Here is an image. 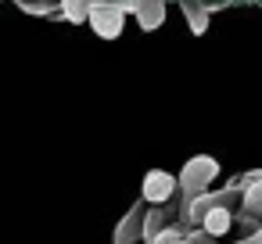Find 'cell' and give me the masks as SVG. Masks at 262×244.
Here are the masks:
<instances>
[{
	"instance_id": "cell-13",
	"label": "cell",
	"mask_w": 262,
	"mask_h": 244,
	"mask_svg": "<svg viewBox=\"0 0 262 244\" xmlns=\"http://www.w3.org/2000/svg\"><path fill=\"white\" fill-rule=\"evenodd\" d=\"M258 180H262V169H251V172H241V176H233L226 187H233L237 194H244V190H248L251 183H258Z\"/></svg>"
},
{
	"instance_id": "cell-6",
	"label": "cell",
	"mask_w": 262,
	"mask_h": 244,
	"mask_svg": "<svg viewBox=\"0 0 262 244\" xmlns=\"http://www.w3.org/2000/svg\"><path fill=\"white\" fill-rule=\"evenodd\" d=\"M144 208H147V201H137V205L126 208V215H122L119 226H115L112 244H137V240H140V233H144Z\"/></svg>"
},
{
	"instance_id": "cell-14",
	"label": "cell",
	"mask_w": 262,
	"mask_h": 244,
	"mask_svg": "<svg viewBox=\"0 0 262 244\" xmlns=\"http://www.w3.org/2000/svg\"><path fill=\"white\" fill-rule=\"evenodd\" d=\"M187 244H215V237H208L201 226H194V230H187V237H183Z\"/></svg>"
},
{
	"instance_id": "cell-9",
	"label": "cell",
	"mask_w": 262,
	"mask_h": 244,
	"mask_svg": "<svg viewBox=\"0 0 262 244\" xmlns=\"http://www.w3.org/2000/svg\"><path fill=\"white\" fill-rule=\"evenodd\" d=\"M183 18H187L190 33H194V36H201V33L208 29V22H212V8L198 4V0H183Z\"/></svg>"
},
{
	"instance_id": "cell-7",
	"label": "cell",
	"mask_w": 262,
	"mask_h": 244,
	"mask_svg": "<svg viewBox=\"0 0 262 244\" xmlns=\"http://www.w3.org/2000/svg\"><path fill=\"white\" fill-rule=\"evenodd\" d=\"M176 212H180V205H169V201H165V205H155V208L147 205V208H144V233H140V240L147 244L155 233H162L165 226H172V215H176Z\"/></svg>"
},
{
	"instance_id": "cell-1",
	"label": "cell",
	"mask_w": 262,
	"mask_h": 244,
	"mask_svg": "<svg viewBox=\"0 0 262 244\" xmlns=\"http://www.w3.org/2000/svg\"><path fill=\"white\" fill-rule=\"evenodd\" d=\"M219 176V162L212 158V154H194L190 162H183V169H180V176H176V190H180V208L190 201V197H198V194H205V190H212V180Z\"/></svg>"
},
{
	"instance_id": "cell-15",
	"label": "cell",
	"mask_w": 262,
	"mask_h": 244,
	"mask_svg": "<svg viewBox=\"0 0 262 244\" xmlns=\"http://www.w3.org/2000/svg\"><path fill=\"white\" fill-rule=\"evenodd\" d=\"M233 244H262V226L258 230H251V233H244L241 240H233Z\"/></svg>"
},
{
	"instance_id": "cell-8",
	"label": "cell",
	"mask_w": 262,
	"mask_h": 244,
	"mask_svg": "<svg viewBox=\"0 0 262 244\" xmlns=\"http://www.w3.org/2000/svg\"><path fill=\"white\" fill-rule=\"evenodd\" d=\"M230 226H233V212L230 208H208L205 212V219H201V230L208 233V237H223V233H230Z\"/></svg>"
},
{
	"instance_id": "cell-2",
	"label": "cell",
	"mask_w": 262,
	"mask_h": 244,
	"mask_svg": "<svg viewBox=\"0 0 262 244\" xmlns=\"http://www.w3.org/2000/svg\"><path fill=\"white\" fill-rule=\"evenodd\" d=\"M86 22L101 40H119L126 26V8L122 0H90L86 4Z\"/></svg>"
},
{
	"instance_id": "cell-12",
	"label": "cell",
	"mask_w": 262,
	"mask_h": 244,
	"mask_svg": "<svg viewBox=\"0 0 262 244\" xmlns=\"http://www.w3.org/2000/svg\"><path fill=\"white\" fill-rule=\"evenodd\" d=\"M183 237H187V230H180V226H165V230L155 233L147 244H183Z\"/></svg>"
},
{
	"instance_id": "cell-10",
	"label": "cell",
	"mask_w": 262,
	"mask_h": 244,
	"mask_svg": "<svg viewBox=\"0 0 262 244\" xmlns=\"http://www.w3.org/2000/svg\"><path fill=\"white\" fill-rule=\"evenodd\" d=\"M86 4H90V0H58L61 18L72 22V26H83V22H86Z\"/></svg>"
},
{
	"instance_id": "cell-16",
	"label": "cell",
	"mask_w": 262,
	"mask_h": 244,
	"mask_svg": "<svg viewBox=\"0 0 262 244\" xmlns=\"http://www.w3.org/2000/svg\"><path fill=\"white\" fill-rule=\"evenodd\" d=\"M183 244H187V240H183Z\"/></svg>"
},
{
	"instance_id": "cell-4",
	"label": "cell",
	"mask_w": 262,
	"mask_h": 244,
	"mask_svg": "<svg viewBox=\"0 0 262 244\" xmlns=\"http://www.w3.org/2000/svg\"><path fill=\"white\" fill-rule=\"evenodd\" d=\"M126 15H137L144 33H155L165 26V0H122Z\"/></svg>"
},
{
	"instance_id": "cell-5",
	"label": "cell",
	"mask_w": 262,
	"mask_h": 244,
	"mask_svg": "<svg viewBox=\"0 0 262 244\" xmlns=\"http://www.w3.org/2000/svg\"><path fill=\"white\" fill-rule=\"evenodd\" d=\"M237 208H241V215H237L233 223H237L241 230H248V233H251V230H258V226H262V180H258V183H251V187L241 194V205H237Z\"/></svg>"
},
{
	"instance_id": "cell-3",
	"label": "cell",
	"mask_w": 262,
	"mask_h": 244,
	"mask_svg": "<svg viewBox=\"0 0 262 244\" xmlns=\"http://www.w3.org/2000/svg\"><path fill=\"white\" fill-rule=\"evenodd\" d=\"M172 194H176V176L165 169H151L140 183V201H147V205H165V201H172Z\"/></svg>"
},
{
	"instance_id": "cell-11",
	"label": "cell",
	"mask_w": 262,
	"mask_h": 244,
	"mask_svg": "<svg viewBox=\"0 0 262 244\" xmlns=\"http://www.w3.org/2000/svg\"><path fill=\"white\" fill-rule=\"evenodd\" d=\"M15 4H18L26 15H40V18H47V15H54L58 0H15Z\"/></svg>"
}]
</instances>
